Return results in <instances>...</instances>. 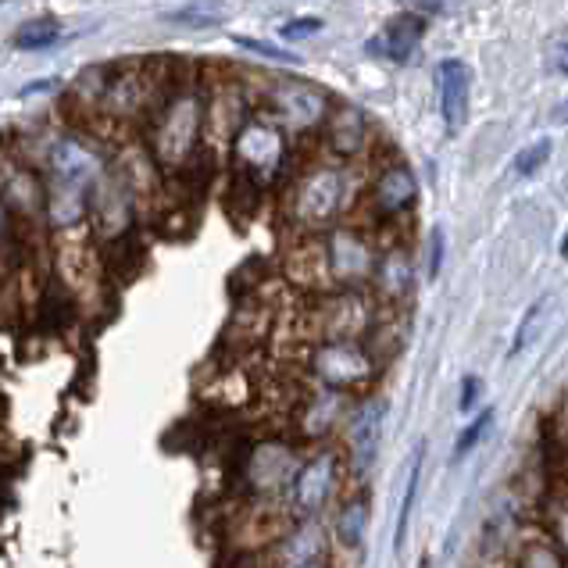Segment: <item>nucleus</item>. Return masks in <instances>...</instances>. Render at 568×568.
<instances>
[{"instance_id": "1", "label": "nucleus", "mask_w": 568, "mask_h": 568, "mask_svg": "<svg viewBox=\"0 0 568 568\" xmlns=\"http://www.w3.org/2000/svg\"><path fill=\"white\" fill-rule=\"evenodd\" d=\"M315 373L323 376L329 387H357L373 376V362L357 343H323L315 354Z\"/></svg>"}, {"instance_id": "25", "label": "nucleus", "mask_w": 568, "mask_h": 568, "mask_svg": "<svg viewBox=\"0 0 568 568\" xmlns=\"http://www.w3.org/2000/svg\"><path fill=\"white\" fill-rule=\"evenodd\" d=\"M543 304H547V301H537V304H533V307H529V312H526V318H522V326H518V332H515L512 354H518V351H522V348H526V343H529V326H533V323H537V318L543 315Z\"/></svg>"}, {"instance_id": "15", "label": "nucleus", "mask_w": 568, "mask_h": 568, "mask_svg": "<svg viewBox=\"0 0 568 568\" xmlns=\"http://www.w3.org/2000/svg\"><path fill=\"white\" fill-rule=\"evenodd\" d=\"M340 412H343L340 393H323V397H315L312 407H307V415H304L307 433H326V429L340 418Z\"/></svg>"}, {"instance_id": "18", "label": "nucleus", "mask_w": 568, "mask_h": 568, "mask_svg": "<svg viewBox=\"0 0 568 568\" xmlns=\"http://www.w3.org/2000/svg\"><path fill=\"white\" fill-rule=\"evenodd\" d=\"M332 140H337L340 151H354L357 143H362V118H357V111H340V118L332 122Z\"/></svg>"}, {"instance_id": "5", "label": "nucleus", "mask_w": 568, "mask_h": 568, "mask_svg": "<svg viewBox=\"0 0 568 568\" xmlns=\"http://www.w3.org/2000/svg\"><path fill=\"white\" fill-rule=\"evenodd\" d=\"M332 476H337L332 454H318V458L298 468V476H293V504H298L301 515H315L329 501Z\"/></svg>"}, {"instance_id": "30", "label": "nucleus", "mask_w": 568, "mask_h": 568, "mask_svg": "<svg viewBox=\"0 0 568 568\" xmlns=\"http://www.w3.org/2000/svg\"><path fill=\"white\" fill-rule=\"evenodd\" d=\"M558 533H561V543H565V551H568V515H561V522H558Z\"/></svg>"}, {"instance_id": "29", "label": "nucleus", "mask_w": 568, "mask_h": 568, "mask_svg": "<svg viewBox=\"0 0 568 568\" xmlns=\"http://www.w3.org/2000/svg\"><path fill=\"white\" fill-rule=\"evenodd\" d=\"M558 68H561L565 76H568V43H561V47H558Z\"/></svg>"}, {"instance_id": "3", "label": "nucleus", "mask_w": 568, "mask_h": 568, "mask_svg": "<svg viewBox=\"0 0 568 568\" xmlns=\"http://www.w3.org/2000/svg\"><path fill=\"white\" fill-rule=\"evenodd\" d=\"M197 126H201L197 101L193 97H182V101H176L162 115V129H157V154H162L165 162H182L187 151L193 147Z\"/></svg>"}, {"instance_id": "7", "label": "nucleus", "mask_w": 568, "mask_h": 568, "mask_svg": "<svg viewBox=\"0 0 568 568\" xmlns=\"http://www.w3.org/2000/svg\"><path fill=\"white\" fill-rule=\"evenodd\" d=\"M276 108L293 122V126H315V122L326 115V97L318 93L315 86L287 83L276 90Z\"/></svg>"}, {"instance_id": "14", "label": "nucleus", "mask_w": 568, "mask_h": 568, "mask_svg": "<svg viewBox=\"0 0 568 568\" xmlns=\"http://www.w3.org/2000/svg\"><path fill=\"white\" fill-rule=\"evenodd\" d=\"M61 40V26L54 18H40V22H26L18 33H15V43L18 51H43V47H51Z\"/></svg>"}, {"instance_id": "26", "label": "nucleus", "mask_w": 568, "mask_h": 568, "mask_svg": "<svg viewBox=\"0 0 568 568\" xmlns=\"http://www.w3.org/2000/svg\"><path fill=\"white\" fill-rule=\"evenodd\" d=\"M522 568H561V561L551 547H533V551H526Z\"/></svg>"}, {"instance_id": "20", "label": "nucleus", "mask_w": 568, "mask_h": 568, "mask_svg": "<svg viewBox=\"0 0 568 568\" xmlns=\"http://www.w3.org/2000/svg\"><path fill=\"white\" fill-rule=\"evenodd\" d=\"M379 272H382V287H387L390 293H404L407 282H412V265H407L404 254H390Z\"/></svg>"}, {"instance_id": "17", "label": "nucleus", "mask_w": 568, "mask_h": 568, "mask_svg": "<svg viewBox=\"0 0 568 568\" xmlns=\"http://www.w3.org/2000/svg\"><path fill=\"white\" fill-rule=\"evenodd\" d=\"M551 151H554V143L543 136V140H533L529 147H522V151L515 154V162H512V168H515V176H537V172L547 165V157H551Z\"/></svg>"}, {"instance_id": "33", "label": "nucleus", "mask_w": 568, "mask_h": 568, "mask_svg": "<svg viewBox=\"0 0 568 568\" xmlns=\"http://www.w3.org/2000/svg\"><path fill=\"white\" fill-rule=\"evenodd\" d=\"M304 568H323V565H318V561H315V565H304Z\"/></svg>"}, {"instance_id": "23", "label": "nucleus", "mask_w": 568, "mask_h": 568, "mask_svg": "<svg viewBox=\"0 0 568 568\" xmlns=\"http://www.w3.org/2000/svg\"><path fill=\"white\" fill-rule=\"evenodd\" d=\"M315 33H323V18H293L282 26V40H307Z\"/></svg>"}, {"instance_id": "19", "label": "nucleus", "mask_w": 568, "mask_h": 568, "mask_svg": "<svg viewBox=\"0 0 568 568\" xmlns=\"http://www.w3.org/2000/svg\"><path fill=\"white\" fill-rule=\"evenodd\" d=\"M418 472H422V447L415 451L412 472H407V490H404V504H401V522H397V551L404 547V537H407V518H412V504H415V493H418Z\"/></svg>"}, {"instance_id": "11", "label": "nucleus", "mask_w": 568, "mask_h": 568, "mask_svg": "<svg viewBox=\"0 0 568 568\" xmlns=\"http://www.w3.org/2000/svg\"><path fill=\"white\" fill-rule=\"evenodd\" d=\"M415 193H418V182H415V176L407 168H387L379 176V182H376V204L382 207V212H390V215H397V212H404L407 204L415 201Z\"/></svg>"}, {"instance_id": "16", "label": "nucleus", "mask_w": 568, "mask_h": 568, "mask_svg": "<svg viewBox=\"0 0 568 568\" xmlns=\"http://www.w3.org/2000/svg\"><path fill=\"white\" fill-rule=\"evenodd\" d=\"M365 526H368V504L365 501H351L337 518V533L348 547H357V543H362Z\"/></svg>"}, {"instance_id": "8", "label": "nucleus", "mask_w": 568, "mask_h": 568, "mask_svg": "<svg viewBox=\"0 0 568 568\" xmlns=\"http://www.w3.org/2000/svg\"><path fill=\"white\" fill-rule=\"evenodd\" d=\"M382 415H387V407H382L379 401H368V404H362V412H357V418H354L351 447H354V462L362 472H368L376 462L379 437H382Z\"/></svg>"}, {"instance_id": "22", "label": "nucleus", "mask_w": 568, "mask_h": 568, "mask_svg": "<svg viewBox=\"0 0 568 568\" xmlns=\"http://www.w3.org/2000/svg\"><path fill=\"white\" fill-rule=\"evenodd\" d=\"M490 422H493V412H483V415H479V418H476V422H472V426H468V429H465V433L458 437V443H454V454H458V458H465V454H468V451H472V447H476V443H479V440H483V437H487V429H490Z\"/></svg>"}, {"instance_id": "2", "label": "nucleus", "mask_w": 568, "mask_h": 568, "mask_svg": "<svg viewBox=\"0 0 568 568\" xmlns=\"http://www.w3.org/2000/svg\"><path fill=\"white\" fill-rule=\"evenodd\" d=\"M437 79H440V115H443V126H447L451 132H458L465 122H468L472 68H468L465 61H458V58H447V61H440Z\"/></svg>"}, {"instance_id": "21", "label": "nucleus", "mask_w": 568, "mask_h": 568, "mask_svg": "<svg viewBox=\"0 0 568 568\" xmlns=\"http://www.w3.org/2000/svg\"><path fill=\"white\" fill-rule=\"evenodd\" d=\"M232 43L243 47V51H254L257 58H265V61H279V65H301L298 54H287V51H279V47H272V43L251 40V36H232Z\"/></svg>"}, {"instance_id": "12", "label": "nucleus", "mask_w": 568, "mask_h": 568, "mask_svg": "<svg viewBox=\"0 0 568 568\" xmlns=\"http://www.w3.org/2000/svg\"><path fill=\"white\" fill-rule=\"evenodd\" d=\"M298 476L293 472V458L287 447H257L254 458H251V479L254 487H279L282 479Z\"/></svg>"}, {"instance_id": "4", "label": "nucleus", "mask_w": 568, "mask_h": 568, "mask_svg": "<svg viewBox=\"0 0 568 568\" xmlns=\"http://www.w3.org/2000/svg\"><path fill=\"white\" fill-rule=\"evenodd\" d=\"M340 207V176L332 168L307 176L298 190V218L307 226H323Z\"/></svg>"}, {"instance_id": "31", "label": "nucleus", "mask_w": 568, "mask_h": 568, "mask_svg": "<svg viewBox=\"0 0 568 568\" xmlns=\"http://www.w3.org/2000/svg\"><path fill=\"white\" fill-rule=\"evenodd\" d=\"M558 122H568V104L561 108V115H558Z\"/></svg>"}, {"instance_id": "28", "label": "nucleus", "mask_w": 568, "mask_h": 568, "mask_svg": "<svg viewBox=\"0 0 568 568\" xmlns=\"http://www.w3.org/2000/svg\"><path fill=\"white\" fill-rule=\"evenodd\" d=\"M429 279H437V272H440V262H443V232L433 229V237H429Z\"/></svg>"}, {"instance_id": "27", "label": "nucleus", "mask_w": 568, "mask_h": 568, "mask_svg": "<svg viewBox=\"0 0 568 568\" xmlns=\"http://www.w3.org/2000/svg\"><path fill=\"white\" fill-rule=\"evenodd\" d=\"M479 393H483V379L465 376L462 379V412H472V404L479 401Z\"/></svg>"}, {"instance_id": "24", "label": "nucleus", "mask_w": 568, "mask_h": 568, "mask_svg": "<svg viewBox=\"0 0 568 568\" xmlns=\"http://www.w3.org/2000/svg\"><path fill=\"white\" fill-rule=\"evenodd\" d=\"M176 22H193V26H212L215 18H222V8H179Z\"/></svg>"}, {"instance_id": "9", "label": "nucleus", "mask_w": 568, "mask_h": 568, "mask_svg": "<svg viewBox=\"0 0 568 568\" xmlns=\"http://www.w3.org/2000/svg\"><path fill=\"white\" fill-rule=\"evenodd\" d=\"M418 40H422V18L418 15H397L393 22H387V29H382L379 40H373V51H379L382 58L404 65V61L415 54Z\"/></svg>"}, {"instance_id": "6", "label": "nucleus", "mask_w": 568, "mask_h": 568, "mask_svg": "<svg viewBox=\"0 0 568 568\" xmlns=\"http://www.w3.org/2000/svg\"><path fill=\"white\" fill-rule=\"evenodd\" d=\"M237 157L243 172H272L282 157V140L279 132L265 126V122H251L237 136Z\"/></svg>"}, {"instance_id": "13", "label": "nucleus", "mask_w": 568, "mask_h": 568, "mask_svg": "<svg viewBox=\"0 0 568 568\" xmlns=\"http://www.w3.org/2000/svg\"><path fill=\"white\" fill-rule=\"evenodd\" d=\"M323 551V533L315 526L301 529L298 537H290L287 551H282V565L287 568H304V565H315V554Z\"/></svg>"}, {"instance_id": "32", "label": "nucleus", "mask_w": 568, "mask_h": 568, "mask_svg": "<svg viewBox=\"0 0 568 568\" xmlns=\"http://www.w3.org/2000/svg\"><path fill=\"white\" fill-rule=\"evenodd\" d=\"M565 429H568V404H565Z\"/></svg>"}, {"instance_id": "10", "label": "nucleus", "mask_w": 568, "mask_h": 568, "mask_svg": "<svg viewBox=\"0 0 568 568\" xmlns=\"http://www.w3.org/2000/svg\"><path fill=\"white\" fill-rule=\"evenodd\" d=\"M329 265L337 279H357L373 268V257H368V247L354 232H337L329 243Z\"/></svg>"}]
</instances>
